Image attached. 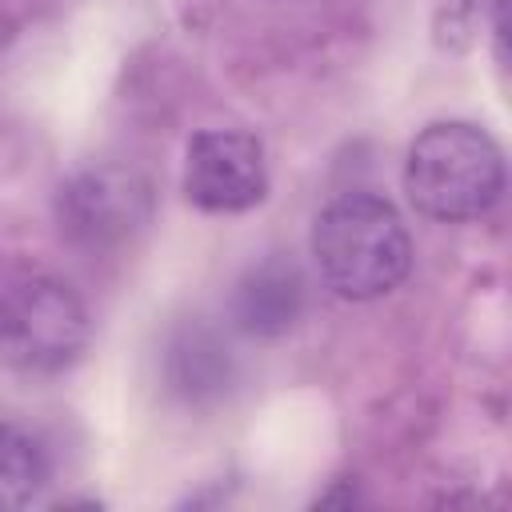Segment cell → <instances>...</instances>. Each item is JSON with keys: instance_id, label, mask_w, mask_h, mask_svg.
Wrapping results in <instances>:
<instances>
[{"instance_id": "4", "label": "cell", "mask_w": 512, "mask_h": 512, "mask_svg": "<svg viewBox=\"0 0 512 512\" xmlns=\"http://www.w3.org/2000/svg\"><path fill=\"white\" fill-rule=\"evenodd\" d=\"M152 224V184L128 164L76 168L56 188V228L84 252H112Z\"/></svg>"}, {"instance_id": "8", "label": "cell", "mask_w": 512, "mask_h": 512, "mask_svg": "<svg viewBox=\"0 0 512 512\" xmlns=\"http://www.w3.org/2000/svg\"><path fill=\"white\" fill-rule=\"evenodd\" d=\"M48 484V452L20 424L0 420V512H16L40 500Z\"/></svg>"}, {"instance_id": "10", "label": "cell", "mask_w": 512, "mask_h": 512, "mask_svg": "<svg viewBox=\"0 0 512 512\" xmlns=\"http://www.w3.org/2000/svg\"><path fill=\"white\" fill-rule=\"evenodd\" d=\"M484 20H488V32H492V56H496V68L504 72V68H508V0H488Z\"/></svg>"}, {"instance_id": "2", "label": "cell", "mask_w": 512, "mask_h": 512, "mask_svg": "<svg viewBox=\"0 0 512 512\" xmlns=\"http://www.w3.org/2000/svg\"><path fill=\"white\" fill-rule=\"evenodd\" d=\"M404 192L428 220H480L504 196V152L496 136L472 120H436L408 144Z\"/></svg>"}, {"instance_id": "6", "label": "cell", "mask_w": 512, "mask_h": 512, "mask_svg": "<svg viewBox=\"0 0 512 512\" xmlns=\"http://www.w3.org/2000/svg\"><path fill=\"white\" fill-rule=\"evenodd\" d=\"M304 304H308V284L296 260L264 256L236 280L228 296V316L244 336L276 340L304 316Z\"/></svg>"}, {"instance_id": "5", "label": "cell", "mask_w": 512, "mask_h": 512, "mask_svg": "<svg viewBox=\"0 0 512 512\" xmlns=\"http://www.w3.org/2000/svg\"><path fill=\"white\" fill-rule=\"evenodd\" d=\"M180 188L192 208L212 216H236L268 196L264 144L244 128H204L184 148Z\"/></svg>"}, {"instance_id": "7", "label": "cell", "mask_w": 512, "mask_h": 512, "mask_svg": "<svg viewBox=\"0 0 512 512\" xmlns=\"http://www.w3.org/2000/svg\"><path fill=\"white\" fill-rule=\"evenodd\" d=\"M164 372H168V388L176 396H184L188 404H200L228 388L232 360H228V348L212 332L188 328L168 344Z\"/></svg>"}, {"instance_id": "9", "label": "cell", "mask_w": 512, "mask_h": 512, "mask_svg": "<svg viewBox=\"0 0 512 512\" xmlns=\"http://www.w3.org/2000/svg\"><path fill=\"white\" fill-rule=\"evenodd\" d=\"M488 0H432V44L444 56H464L476 44Z\"/></svg>"}, {"instance_id": "1", "label": "cell", "mask_w": 512, "mask_h": 512, "mask_svg": "<svg viewBox=\"0 0 512 512\" xmlns=\"http://www.w3.org/2000/svg\"><path fill=\"white\" fill-rule=\"evenodd\" d=\"M320 280L340 300H380L412 272V236L392 200L376 192H344L328 200L308 236Z\"/></svg>"}, {"instance_id": "3", "label": "cell", "mask_w": 512, "mask_h": 512, "mask_svg": "<svg viewBox=\"0 0 512 512\" xmlns=\"http://www.w3.org/2000/svg\"><path fill=\"white\" fill-rule=\"evenodd\" d=\"M92 336L84 300L56 276H24L0 292V364L20 376H60Z\"/></svg>"}]
</instances>
